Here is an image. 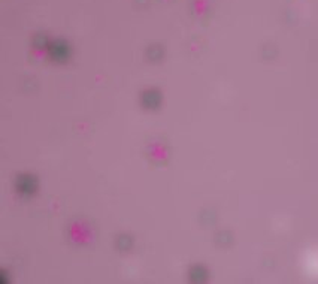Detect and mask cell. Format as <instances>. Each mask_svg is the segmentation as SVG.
Here are the masks:
<instances>
[{"label": "cell", "instance_id": "1", "mask_svg": "<svg viewBox=\"0 0 318 284\" xmlns=\"http://www.w3.org/2000/svg\"><path fill=\"white\" fill-rule=\"evenodd\" d=\"M48 58L57 63V65H64L70 60L72 57V47L69 44V41L63 39V38H57L50 42V47L47 50Z\"/></svg>", "mask_w": 318, "mask_h": 284}, {"label": "cell", "instance_id": "2", "mask_svg": "<svg viewBox=\"0 0 318 284\" xmlns=\"http://www.w3.org/2000/svg\"><path fill=\"white\" fill-rule=\"evenodd\" d=\"M15 190L23 198H31L39 190V180L34 174L23 172L15 177Z\"/></svg>", "mask_w": 318, "mask_h": 284}, {"label": "cell", "instance_id": "3", "mask_svg": "<svg viewBox=\"0 0 318 284\" xmlns=\"http://www.w3.org/2000/svg\"><path fill=\"white\" fill-rule=\"evenodd\" d=\"M163 102V94L157 88H148L145 91H142L140 94V105L148 109V111H156L161 106Z\"/></svg>", "mask_w": 318, "mask_h": 284}, {"label": "cell", "instance_id": "4", "mask_svg": "<svg viewBox=\"0 0 318 284\" xmlns=\"http://www.w3.org/2000/svg\"><path fill=\"white\" fill-rule=\"evenodd\" d=\"M188 277L191 283H205L209 278V271L203 265H194L188 271Z\"/></svg>", "mask_w": 318, "mask_h": 284}, {"label": "cell", "instance_id": "5", "mask_svg": "<svg viewBox=\"0 0 318 284\" xmlns=\"http://www.w3.org/2000/svg\"><path fill=\"white\" fill-rule=\"evenodd\" d=\"M50 42H51V39L48 38V35L41 31V33H36V35L33 36V39H31V47H33L34 50H38V51H47L48 47H50Z\"/></svg>", "mask_w": 318, "mask_h": 284}, {"label": "cell", "instance_id": "6", "mask_svg": "<svg viewBox=\"0 0 318 284\" xmlns=\"http://www.w3.org/2000/svg\"><path fill=\"white\" fill-rule=\"evenodd\" d=\"M164 57V48L159 45V44H154L151 47H148L147 50V58L151 61V63H159L163 60Z\"/></svg>", "mask_w": 318, "mask_h": 284}, {"label": "cell", "instance_id": "7", "mask_svg": "<svg viewBox=\"0 0 318 284\" xmlns=\"http://www.w3.org/2000/svg\"><path fill=\"white\" fill-rule=\"evenodd\" d=\"M133 238L130 235H118L117 236V241H115V245L120 251H129L133 248Z\"/></svg>", "mask_w": 318, "mask_h": 284}, {"label": "cell", "instance_id": "8", "mask_svg": "<svg viewBox=\"0 0 318 284\" xmlns=\"http://www.w3.org/2000/svg\"><path fill=\"white\" fill-rule=\"evenodd\" d=\"M2 275H3V277H2V283H9V280H8V277H6V275H8V272L2 271Z\"/></svg>", "mask_w": 318, "mask_h": 284}]
</instances>
